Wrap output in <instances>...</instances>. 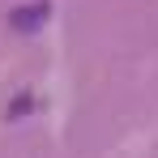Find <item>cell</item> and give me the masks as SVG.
Listing matches in <instances>:
<instances>
[{
	"label": "cell",
	"instance_id": "obj_1",
	"mask_svg": "<svg viewBox=\"0 0 158 158\" xmlns=\"http://www.w3.org/2000/svg\"><path fill=\"white\" fill-rule=\"evenodd\" d=\"M39 17H47V4H34V9H17V13H13V26H17V30H34V26H39Z\"/></svg>",
	"mask_w": 158,
	"mask_h": 158
}]
</instances>
